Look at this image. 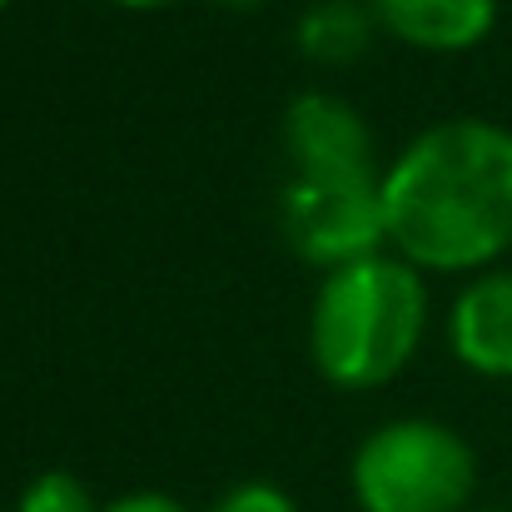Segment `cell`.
<instances>
[{"mask_svg":"<svg viewBox=\"0 0 512 512\" xmlns=\"http://www.w3.org/2000/svg\"><path fill=\"white\" fill-rule=\"evenodd\" d=\"M284 145L294 174L304 179H378L373 174V135L363 115L324 90H309L284 115Z\"/></svg>","mask_w":512,"mask_h":512,"instance_id":"5","label":"cell"},{"mask_svg":"<svg viewBox=\"0 0 512 512\" xmlns=\"http://www.w3.org/2000/svg\"><path fill=\"white\" fill-rule=\"evenodd\" d=\"M224 5H229V10H259L264 0H224Z\"/></svg>","mask_w":512,"mask_h":512,"instance_id":"13","label":"cell"},{"mask_svg":"<svg viewBox=\"0 0 512 512\" xmlns=\"http://www.w3.org/2000/svg\"><path fill=\"white\" fill-rule=\"evenodd\" d=\"M115 5H125V10H160V5H170V0H115Z\"/></svg>","mask_w":512,"mask_h":512,"instance_id":"12","label":"cell"},{"mask_svg":"<svg viewBox=\"0 0 512 512\" xmlns=\"http://www.w3.org/2000/svg\"><path fill=\"white\" fill-rule=\"evenodd\" d=\"M368 10L388 35L433 55L473 50L498 25V0H368Z\"/></svg>","mask_w":512,"mask_h":512,"instance_id":"7","label":"cell"},{"mask_svg":"<svg viewBox=\"0 0 512 512\" xmlns=\"http://www.w3.org/2000/svg\"><path fill=\"white\" fill-rule=\"evenodd\" d=\"M453 353L483 378H512V269H483L448 314Z\"/></svg>","mask_w":512,"mask_h":512,"instance_id":"6","label":"cell"},{"mask_svg":"<svg viewBox=\"0 0 512 512\" xmlns=\"http://www.w3.org/2000/svg\"><path fill=\"white\" fill-rule=\"evenodd\" d=\"M473 483V448L433 418L383 423L353 453V498L363 512H458Z\"/></svg>","mask_w":512,"mask_h":512,"instance_id":"3","label":"cell"},{"mask_svg":"<svg viewBox=\"0 0 512 512\" xmlns=\"http://www.w3.org/2000/svg\"><path fill=\"white\" fill-rule=\"evenodd\" d=\"M105 512H184V508L174 498H165V493H130V498L110 503Z\"/></svg>","mask_w":512,"mask_h":512,"instance_id":"11","label":"cell"},{"mask_svg":"<svg viewBox=\"0 0 512 512\" xmlns=\"http://www.w3.org/2000/svg\"><path fill=\"white\" fill-rule=\"evenodd\" d=\"M388 239L413 269L473 274L512 249V130L443 120L378 179Z\"/></svg>","mask_w":512,"mask_h":512,"instance_id":"1","label":"cell"},{"mask_svg":"<svg viewBox=\"0 0 512 512\" xmlns=\"http://www.w3.org/2000/svg\"><path fill=\"white\" fill-rule=\"evenodd\" d=\"M428 329V289L408 259H363L334 269L314 294L309 353L334 388L393 383Z\"/></svg>","mask_w":512,"mask_h":512,"instance_id":"2","label":"cell"},{"mask_svg":"<svg viewBox=\"0 0 512 512\" xmlns=\"http://www.w3.org/2000/svg\"><path fill=\"white\" fill-rule=\"evenodd\" d=\"M15 512H105V508H95L90 488H85L75 473L50 468V473H40V478L20 493V508Z\"/></svg>","mask_w":512,"mask_h":512,"instance_id":"9","label":"cell"},{"mask_svg":"<svg viewBox=\"0 0 512 512\" xmlns=\"http://www.w3.org/2000/svg\"><path fill=\"white\" fill-rule=\"evenodd\" d=\"M373 40V10L353 0H319L299 20V45L319 65H353Z\"/></svg>","mask_w":512,"mask_h":512,"instance_id":"8","label":"cell"},{"mask_svg":"<svg viewBox=\"0 0 512 512\" xmlns=\"http://www.w3.org/2000/svg\"><path fill=\"white\" fill-rule=\"evenodd\" d=\"M214 512H299L294 508V498L284 493V488H274V483H239V488H229Z\"/></svg>","mask_w":512,"mask_h":512,"instance_id":"10","label":"cell"},{"mask_svg":"<svg viewBox=\"0 0 512 512\" xmlns=\"http://www.w3.org/2000/svg\"><path fill=\"white\" fill-rule=\"evenodd\" d=\"M5 5H10V0H0V10H5Z\"/></svg>","mask_w":512,"mask_h":512,"instance_id":"14","label":"cell"},{"mask_svg":"<svg viewBox=\"0 0 512 512\" xmlns=\"http://www.w3.org/2000/svg\"><path fill=\"white\" fill-rule=\"evenodd\" d=\"M378 179H304V174H294L284 189L289 249L329 274L363 264V259H378L383 244H393Z\"/></svg>","mask_w":512,"mask_h":512,"instance_id":"4","label":"cell"}]
</instances>
